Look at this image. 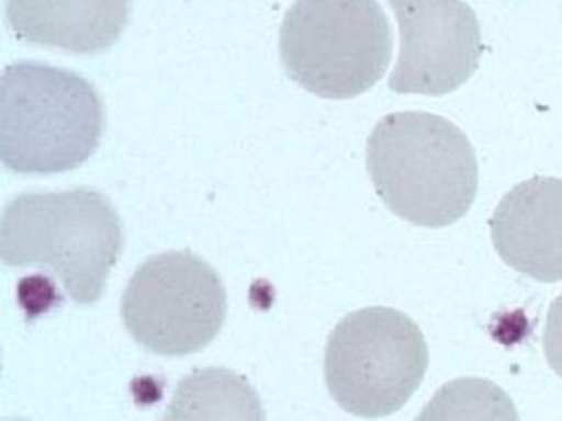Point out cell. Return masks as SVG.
<instances>
[{"instance_id":"4","label":"cell","mask_w":562,"mask_h":421,"mask_svg":"<svg viewBox=\"0 0 562 421\" xmlns=\"http://www.w3.org/2000/svg\"><path fill=\"white\" fill-rule=\"evenodd\" d=\"M279 46L292 81L318 98L351 99L383 78L393 32L376 0H297Z\"/></svg>"},{"instance_id":"1","label":"cell","mask_w":562,"mask_h":421,"mask_svg":"<svg viewBox=\"0 0 562 421\" xmlns=\"http://www.w3.org/2000/svg\"><path fill=\"white\" fill-rule=\"evenodd\" d=\"M367 167L391 213L414 226H450L469 213L479 161L452 122L423 111L393 112L368 137Z\"/></svg>"},{"instance_id":"3","label":"cell","mask_w":562,"mask_h":421,"mask_svg":"<svg viewBox=\"0 0 562 421\" xmlns=\"http://www.w3.org/2000/svg\"><path fill=\"white\" fill-rule=\"evenodd\" d=\"M103 128V102L83 76L31 59L5 66L0 78V158L9 170H75L98 150Z\"/></svg>"},{"instance_id":"12","label":"cell","mask_w":562,"mask_h":421,"mask_svg":"<svg viewBox=\"0 0 562 421\" xmlns=\"http://www.w3.org/2000/svg\"><path fill=\"white\" fill-rule=\"evenodd\" d=\"M542 348H544L549 367L562 377V295L549 306L548 319L542 332Z\"/></svg>"},{"instance_id":"8","label":"cell","mask_w":562,"mask_h":421,"mask_svg":"<svg viewBox=\"0 0 562 421\" xmlns=\"http://www.w3.org/2000/svg\"><path fill=\"white\" fill-rule=\"evenodd\" d=\"M493 246L513 270L542 283L562 280V180L516 184L490 217Z\"/></svg>"},{"instance_id":"5","label":"cell","mask_w":562,"mask_h":421,"mask_svg":"<svg viewBox=\"0 0 562 421\" xmlns=\"http://www.w3.org/2000/svg\"><path fill=\"white\" fill-rule=\"evenodd\" d=\"M429 351L419 326L393 308L358 309L338 322L325 349V380L348 413H396L423 384Z\"/></svg>"},{"instance_id":"6","label":"cell","mask_w":562,"mask_h":421,"mask_svg":"<svg viewBox=\"0 0 562 421\" xmlns=\"http://www.w3.org/2000/svg\"><path fill=\"white\" fill-rule=\"evenodd\" d=\"M225 316L226 292L218 273L190 252L150 257L123 296L127 331L144 348L169 357L206 348Z\"/></svg>"},{"instance_id":"7","label":"cell","mask_w":562,"mask_h":421,"mask_svg":"<svg viewBox=\"0 0 562 421\" xmlns=\"http://www.w3.org/2000/svg\"><path fill=\"white\" fill-rule=\"evenodd\" d=\"M400 23L401 48L391 75L397 94L443 95L465 84L482 58V32L462 0H387Z\"/></svg>"},{"instance_id":"10","label":"cell","mask_w":562,"mask_h":421,"mask_svg":"<svg viewBox=\"0 0 562 421\" xmlns=\"http://www.w3.org/2000/svg\"><path fill=\"white\" fill-rule=\"evenodd\" d=\"M162 421H266L261 398L243 375L202 368L180 380Z\"/></svg>"},{"instance_id":"9","label":"cell","mask_w":562,"mask_h":421,"mask_svg":"<svg viewBox=\"0 0 562 421\" xmlns=\"http://www.w3.org/2000/svg\"><path fill=\"white\" fill-rule=\"evenodd\" d=\"M131 0H8L5 22L29 45L91 55L126 30Z\"/></svg>"},{"instance_id":"2","label":"cell","mask_w":562,"mask_h":421,"mask_svg":"<svg viewBox=\"0 0 562 421\" xmlns=\"http://www.w3.org/2000/svg\"><path fill=\"white\" fill-rule=\"evenodd\" d=\"M123 246L120 214L91 187L21 194L0 219L2 262L50 270L80 305L101 298Z\"/></svg>"},{"instance_id":"11","label":"cell","mask_w":562,"mask_h":421,"mask_svg":"<svg viewBox=\"0 0 562 421\" xmlns=\"http://www.w3.org/2000/svg\"><path fill=\"white\" fill-rule=\"evenodd\" d=\"M414 421H519V417L495 382L462 377L440 387Z\"/></svg>"}]
</instances>
